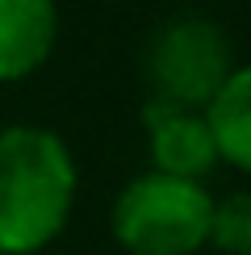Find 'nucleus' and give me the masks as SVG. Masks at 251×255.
<instances>
[{
	"mask_svg": "<svg viewBox=\"0 0 251 255\" xmlns=\"http://www.w3.org/2000/svg\"><path fill=\"white\" fill-rule=\"evenodd\" d=\"M59 38L55 0H0V84L29 80Z\"/></svg>",
	"mask_w": 251,
	"mask_h": 255,
	"instance_id": "nucleus-5",
	"label": "nucleus"
},
{
	"mask_svg": "<svg viewBox=\"0 0 251 255\" xmlns=\"http://www.w3.org/2000/svg\"><path fill=\"white\" fill-rule=\"evenodd\" d=\"M201 118H205V130L218 146V159L247 172L251 167V71L243 63L201 105Z\"/></svg>",
	"mask_w": 251,
	"mask_h": 255,
	"instance_id": "nucleus-6",
	"label": "nucleus"
},
{
	"mask_svg": "<svg viewBox=\"0 0 251 255\" xmlns=\"http://www.w3.org/2000/svg\"><path fill=\"white\" fill-rule=\"evenodd\" d=\"M214 193L201 180L142 172L113 205V239L130 255H197L209 239Z\"/></svg>",
	"mask_w": 251,
	"mask_h": 255,
	"instance_id": "nucleus-2",
	"label": "nucleus"
},
{
	"mask_svg": "<svg viewBox=\"0 0 251 255\" xmlns=\"http://www.w3.org/2000/svg\"><path fill=\"white\" fill-rule=\"evenodd\" d=\"M76 205L71 146L46 126L0 130V255H34Z\"/></svg>",
	"mask_w": 251,
	"mask_h": 255,
	"instance_id": "nucleus-1",
	"label": "nucleus"
},
{
	"mask_svg": "<svg viewBox=\"0 0 251 255\" xmlns=\"http://www.w3.org/2000/svg\"><path fill=\"white\" fill-rule=\"evenodd\" d=\"M239 67L226 29L205 17H176L151 42V88L159 101L201 109Z\"/></svg>",
	"mask_w": 251,
	"mask_h": 255,
	"instance_id": "nucleus-3",
	"label": "nucleus"
},
{
	"mask_svg": "<svg viewBox=\"0 0 251 255\" xmlns=\"http://www.w3.org/2000/svg\"><path fill=\"white\" fill-rule=\"evenodd\" d=\"M205 247H218L222 255H247L251 251V197L247 193H230L222 201H214Z\"/></svg>",
	"mask_w": 251,
	"mask_h": 255,
	"instance_id": "nucleus-7",
	"label": "nucleus"
},
{
	"mask_svg": "<svg viewBox=\"0 0 251 255\" xmlns=\"http://www.w3.org/2000/svg\"><path fill=\"white\" fill-rule=\"evenodd\" d=\"M142 126H146V151H151V172L180 176V180H205L218 163V146L205 130L201 109L151 97L142 105Z\"/></svg>",
	"mask_w": 251,
	"mask_h": 255,
	"instance_id": "nucleus-4",
	"label": "nucleus"
}]
</instances>
